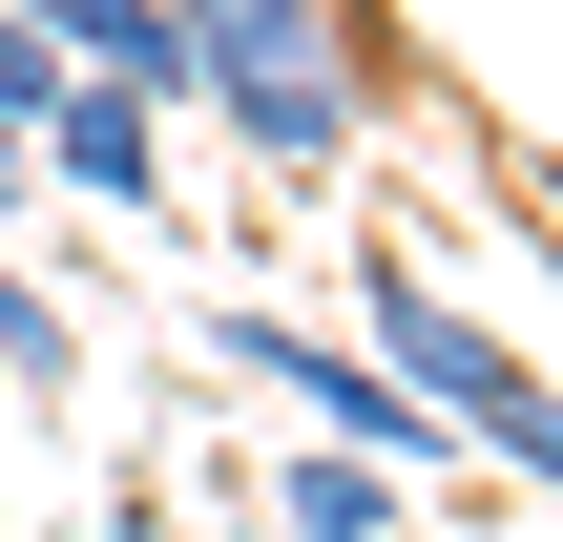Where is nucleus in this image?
<instances>
[{"label":"nucleus","instance_id":"nucleus-1","mask_svg":"<svg viewBox=\"0 0 563 542\" xmlns=\"http://www.w3.org/2000/svg\"><path fill=\"white\" fill-rule=\"evenodd\" d=\"M188 21V104L313 209V188H355V146H376V84H418V42H397V0H167Z\"/></svg>","mask_w":563,"mask_h":542},{"label":"nucleus","instance_id":"nucleus-2","mask_svg":"<svg viewBox=\"0 0 563 542\" xmlns=\"http://www.w3.org/2000/svg\"><path fill=\"white\" fill-rule=\"evenodd\" d=\"M355 313H376L355 355H376V376H397V397H418L460 460H481V439H501V397L543 376V355H522V334H501V313H481V292L418 251V230H376V251H355Z\"/></svg>","mask_w":563,"mask_h":542},{"label":"nucleus","instance_id":"nucleus-3","mask_svg":"<svg viewBox=\"0 0 563 542\" xmlns=\"http://www.w3.org/2000/svg\"><path fill=\"white\" fill-rule=\"evenodd\" d=\"M21 167H42V188H84V209H125V230H146V209H167V104H125V84H63V104H42V125H21Z\"/></svg>","mask_w":563,"mask_h":542},{"label":"nucleus","instance_id":"nucleus-4","mask_svg":"<svg viewBox=\"0 0 563 542\" xmlns=\"http://www.w3.org/2000/svg\"><path fill=\"white\" fill-rule=\"evenodd\" d=\"M418 501H439V480H397V460H355V439H292V460H272V522L292 542H418Z\"/></svg>","mask_w":563,"mask_h":542},{"label":"nucleus","instance_id":"nucleus-5","mask_svg":"<svg viewBox=\"0 0 563 542\" xmlns=\"http://www.w3.org/2000/svg\"><path fill=\"white\" fill-rule=\"evenodd\" d=\"M42 42H63L84 84H125V104H188V21H167V0H42Z\"/></svg>","mask_w":563,"mask_h":542},{"label":"nucleus","instance_id":"nucleus-6","mask_svg":"<svg viewBox=\"0 0 563 542\" xmlns=\"http://www.w3.org/2000/svg\"><path fill=\"white\" fill-rule=\"evenodd\" d=\"M63 84H84V63H63V42H42V0H0V125H42V104H63Z\"/></svg>","mask_w":563,"mask_h":542},{"label":"nucleus","instance_id":"nucleus-7","mask_svg":"<svg viewBox=\"0 0 563 542\" xmlns=\"http://www.w3.org/2000/svg\"><path fill=\"white\" fill-rule=\"evenodd\" d=\"M522 209H543V230H563V146H522Z\"/></svg>","mask_w":563,"mask_h":542},{"label":"nucleus","instance_id":"nucleus-8","mask_svg":"<svg viewBox=\"0 0 563 542\" xmlns=\"http://www.w3.org/2000/svg\"><path fill=\"white\" fill-rule=\"evenodd\" d=\"M21 188H42V167H21V125H0V209H21Z\"/></svg>","mask_w":563,"mask_h":542},{"label":"nucleus","instance_id":"nucleus-9","mask_svg":"<svg viewBox=\"0 0 563 542\" xmlns=\"http://www.w3.org/2000/svg\"><path fill=\"white\" fill-rule=\"evenodd\" d=\"M0 542H21V480H0Z\"/></svg>","mask_w":563,"mask_h":542}]
</instances>
